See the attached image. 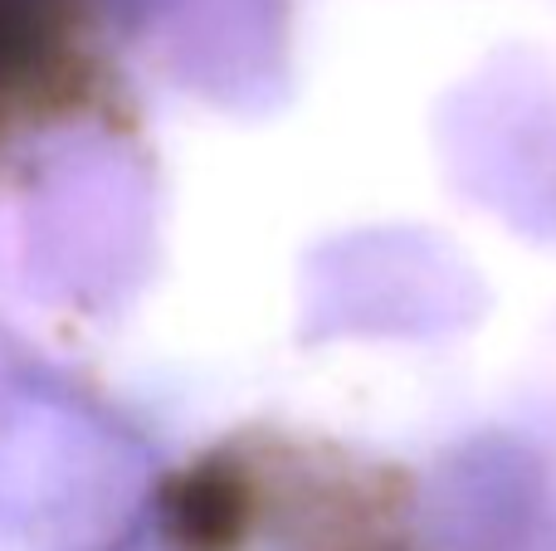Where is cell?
Returning a JSON list of instances; mask_svg holds the SVG:
<instances>
[{
  "label": "cell",
  "instance_id": "6da1fadb",
  "mask_svg": "<svg viewBox=\"0 0 556 551\" xmlns=\"http://www.w3.org/2000/svg\"><path fill=\"white\" fill-rule=\"evenodd\" d=\"M59 0H0V98L39 68Z\"/></svg>",
  "mask_w": 556,
  "mask_h": 551
}]
</instances>
